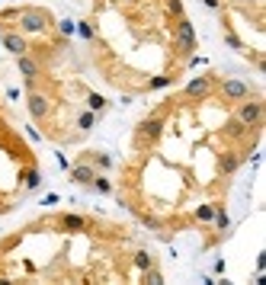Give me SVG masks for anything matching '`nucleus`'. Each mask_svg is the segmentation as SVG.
I'll use <instances>...</instances> for the list:
<instances>
[{
	"instance_id": "obj_1",
	"label": "nucleus",
	"mask_w": 266,
	"mask_h": 285,
	"mask_svg": "<svg viewBox=\"0 0 266 285\" xmlns=\"http://www.w3.org/2000/svg\"><path fill=\"white\" fill-rule=\"evenodd\" d=\"M16 23H19V29H23V32H29V35H39V32H45V29L52 26V19H48V13H45V10L29 7V10H19V13H16Z\"/></svg>"
},
{
	"instance_id": "obj_2",
	"label": "nucleus",
	"mask_w": 266,
	"mask_h": 285,
	"mask_svg": "<svg viewBox=\"0 0 266 285\" xmlns=\"http://www.w3.org/2000/svg\"><path fill=\"white\" fill-rule=\"evenodd\" d=\"M234 119H238L244 128L260 125V122H263V103H260V99H241V103H238V113H234Z\"/></svg>"
},
{
	"instance_id": "obj_3",
	"label": "nucleus",
	"mask_w": 266,
	"mask_h": 285,
	"mask_svg": "<svg viewBox=\"0 0 266 285\" xmlns=\"http://www.w3.org/2000/svg\"><path fill=\"white\" fill-rule=\"evenodd\" d=\"M250 93V87H247V80H241V77H228L221 84V96L228 99V103H241V99H247Z\"/></svg>"
},
{
	"instance_id": "obj_4",
	"label": "nucleus",
	"mask_w": 266,
	"mask_h": 285,
	"mask_svg": "<svg viewBox=\"0 0 266 285\" xmlns=\"http://www.w3.org/2000/svg\"><path fill=\"white\" fill-rule=\"evenodd\" d=\"M163 135V119L160 116H151L145 122H138V128H135V138L138 141H157Z\"/></svg>"
},
{
	"instance_id": "obj_5",
	"label": "nucleus",
	"mask_w": 266,
	"mask_h": 285,
	"mask_svg": "<svg viewBox=\"0 0 266 285\" xmlns=\"http://www.w3.org/2000/svg\"><path fill=\"white\" fill-rule=\"evenodd\" d=\"M212 87H215V77L206 74V77H192L186 87H183V93H186L189 99H206L212 93Z\"/></svg>"
},
{
	"instance_id": "obj_6",
	"label": "nucleus",
	"mask_w": 266,
	"mask_h": 285,
	"mask_svg": "<svg viewBox=\"0 0 266 285\" xmlns=\"http://www.w3.org/2000/svg\"><path fill=\"white\" fill-rule=\"evenodd\" d=\"M177 42H180V52H192L196 48V29L186 16L177 19Z\"/></svg>"
},
{
	"instance_id": "obj_7",
	"label": "nucleus",
	"mask_w": 266,
	"mask_h": 285,
	"mask_svg": "<svg viewBox=\"0 0 266 285\" xmlns=\"http://www.w3.org/2000/svg\"><path fill=\"white\" fill-rule=\"evenodd\" d=\"M0 42H4V48L10 55H26L29 52V42H26V35L23 32H4V39H0Z\"/></svg>"
},
{
	"instance_id": "obj_8",
	"label": "nucleus",
	"mask_w": 266,
	"mask_h": 285,
	"mask_svg": "<svg viewBox=\"0 0 266 285\" xmlns=\"http://www.w3.org/2000/svg\"><path fill=\"white\" fill-rule=\"evenodd\" d=\"M29 116H32V119H45L48 116V99L42 96V93H36V90H32V93H29Z\"/></svg>"
},
{
	"instance_id": "obj_9",
	"label": "nucleus",
	"mask_w": 266,
	"mask_h": 285,
	"mask_svg": "<svg viewBox=\"0 0 266 285\" xmlns=\"http://www.w3.org/2000/svg\"><path fill=\"white\" fill-rule=\"evenodd\" d=\"M93 176H96V170L90 167V164H74V167H71V180L80 183V186H90Z\"/></svg>"
},
{
	"instance_id": "obj_10",
	"label": "nucleus",
	"mask_w": 266,
	"mask_h": 285,
	"mask_svg": "<svg viewBox=\"0 0 266 285\" xmlns=\"http://www.w3.org/2000/svg\"><path fill=\"white\" fill-rule=\"evenodd\" d=\"M16 64H19V74H23V77H39V74H42V67H39V61H32V58H29V55H19L16 58Z\"/></svg>"
},
{
	"instance_id": "obj_11",
	"label": "nucleus",
	"mask_w": 266,
	"mask_h": 285,
	"mask_svg": "<svg viewBox=\"0 0 266 285\" xmlns=\"http://www.w3.org/2000/svg\"><path fill=\"white\" fill-rule=\"evenodd\" d=\"M218 167H221V173H234V170L241 167V157L234 154V151H224L221 160H218Z\"/></svg>"
},
{
	"instance_id": "obj_12",
	"label": "nucleus",
	"mask_w": 266,
	"mask_h": 285,
	"mask_svg": "<svg viewBox=\"0 0 266 285\" xmlns=\"http://www.w3.org/2000/svg\"><path fill=\"white\" fill-rule=\"evenodd\" d=\"M61 228H68V231H84V228H87V218H80V215H61Z\"/></svg>"
},
{
	"instance_id": "obj_13",
	"label": "nucleus",
	"mask_w": 266,
	"mask_h": 285,
	"mask_svg": "<svg viewBox=\"0 0 266 285\" xmlns=\"http://www.w3.org/2000/svg\"><path fill=\"white\" fill-rule=\"evenodd\" d=\"M131 260H135V266H138L141 272H145V269H151V266H154V257H151V253H148V250H138V253H135V257H131Z\"/></svg>"
},
{
	"instance_id": "obj_14",
	"label": "nucleus",
	"mask_w": 266,
	"mask_h": 285,
	"mask_svg": "<svg viewBox=\"0 0 266 285\" xmlns=\"http://www.w3.org/2000/svg\"><path fill=\"white\" fill-rule=\"evenodd\" d=\"M87 106H90V113H103V109H106V99L99 96V93H87Z\"/></svg>"
},
{
	"instance_id": "obj_15",
	"label": "nucleus",
	"mask_w": 266,
	"mask_h": 285,
	"mask_svg": "<svg viewBox=\"0 0 266 285\" xmlns=\"http://www.w3.org/2000/svg\"><path fill=\"white\" fill-rule=\"evenodd\" d=\"M93 122H96V113H80L77 128H80V131H90V128H93Z\"/></svg>"
},
{
	"instance_id": "obj_16",
	"label": "nucleus",
	"mask_w": 266,
	"mask_h": 285,
	"mask_svg": "<svg viewBox=\"0 0 266 285\" xmlns=\"http://www.w3.org/2000/svg\"><path fill=\"white\" fill-rule=\"evenodd\" d=\"M90 186H93L96 192H103V196H109V192H112V183H109L106 176H93V183H90Z\"/></svg>"
},
{
	"instance_id": "obj_17",
	"label": "nucleus",
	"mask_w": 266,
	"mask_h": 285,
	"mask_svg": "<svg viewBox=\"0 0 266 285\" xmlns=\"http://www.w3.org/2000/svg\"><path fill=\"white\" fill-rule=\"evenodd\" d=\"M26 186H29V189H39V186H42V173H39L36 167L26 170Z\"/></svg>"
},
{
	"instance_id": "obj_18",
	"label": "nucleus",
	"mask_w": 266,
	"mask_h": 285,
	"mask_svg": "<svg viewBox=\"0 0 266 285\" xmlns=\"http://www.w3.org/2000/svg\"><path fill=\"white\" fill-rule=\"evenodd\" d=\"M74 32H77L80 39H93V35H96V29L90 26V23H77V26H74Z\"/></svg>"
},
{
	"instance_id": "obj_19",
	"label": "nucleus",
	"mask_w": 266,
	"mask_h": 285,
	"mask_svg": "<svg viewBox=\"0 0 266 285\" xmlns=\"http://www.w3.org/2000/svg\"><path fill=\"white\" fill-rule=\"evenodd\" d=\"M145 282H151V285H160V282H163V272H160V269H154V266H151V269H145Z\"/></svg>"
},
{
	"instance_id": "obj_20",
	"label": "nucleus",
	"mask_w": 266,
	"mask_h": 285,
	"mask_svg": "<svg viewBox=\"0 0 266 285\" xmlns=\"http://www.w3.org/2000/svg\"><path fill=\"white\" fill-rule=\"evenodd\" d=\"M196 218H199V221H212V218H215V205H199V208H196Z\"/></svg>"
},
{
	"instance_id": "obj_21",
	"label": "nucleus",
	"mask_w": 266,
	"mask_h": 285,
	"mask_svg": "<svg viewBox=\"0 0 266 285\" xmlns=\"http://www.w3.org/2000/svg\"><path fill=\"white\" fill-rule=\"evenodd\" d=\"M167 13L180 19L183 16V0H167Z\"/></svg>"
},
{
	"instance_id": "obj_22",
	"label": "nucleus",
	"mask_w": 266,
	"mask_h": 285,
	"mask_svg": "<svg viewBox=\"0 0 266 285\" xmlns=\"http://www.w3.org/2000/svg\"><path fill=\"white\" fill-rule=\"evenodd\" d=\"M93 164H96L99 170H109V167H112V157H109V154H93Z\"/></svg>"
},
{
	"instance_id": "obj_23",
	"label": "nucleus",
	"mask_w": 266,
	"mask_h": 285,
	"mask_svg": "<svg viewBox=\"0 0 266 285\" xmlns=\"http://www.w3.org/2000/svg\"><path fill=\"white\" fill-rule=\"evenodd\" d=\"M74 19H61V23H58V29H61V35H74Z\"/></svg>"
},
{
	"instance_id": "obj_24",
	"label": "nucleus",
	"mask_w": 266,
	"mask_h": 285,
	"mask_svg": "<svg viewBox=\"0 0 266 285\" xmlns=\"http://www.w3.org/2000/svg\"><path fill=\"white\" fill-rule=\"evenodd\" d=\"M151 90H163V87H170V77H151Z\"/></svg>"
},
{
	"instance_id": "obj_25",
	"label": "nucleus",
	"mask_w": 266,
	"mask_h": 285,
	"mask_svg": "<svg viewBox=\"0 0 266 285\" xmlns=\"http://www.w3.org/2000/svg\"><path fill=\"white\" fill-rule=\"evenodd\" d=\"M228 135H244V125H241V122H238V119H234V122H231V125H228Z\"/></svg>"
},
{
	"instance_id": "obj_26",
	"label": "nucleus",
	"mask_w": 266,
	"mask_h": 285,
	"mask_svg": "<svg viewBox=\"0 0 266 285\" xmlns=\"http://www.w3.org/2000/svg\"><path fill=\"white\" fill-rule=\"evenodd\" d=\"M224 42H228L231 48H241V39H238V35H234V32H228V35H224Z\"/></svg>"
},
{
	"instance_id": "obj_27",
	"label": "nucleus",
	"mask_w": 266,
	"mask_h": 285,
	"mask_svg": "<svg viewBox=\"0 0 266 285\" xmlns=\"http://www.w3.org/2000/svg\"><path fill=\"white\" fill-rule=\"evenodd\" d=\"M202 4H206L209 10H218V7H221V4H218V0H202Z\"/></svg>"
}]
</instances>
